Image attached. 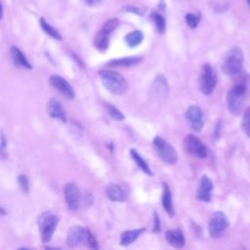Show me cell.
I'll return each instance as SVG.
<instances>
[{
	"label": "cell",
	"instance_id": "cell-24",
	"mask_svg": "<svg viewBox=\"0 0 250 250\" xmlns=\"http://www.w3.org/2000/svg\"><path fill=\"white\" fill-rule=\"evenodd\" d=\"M150 18L154 23V26L156 28V30L162 34L164 31H165V27H166V21H165V19L159 14V13H156V12H153L151 15H150Z\"/></svg>",
	"mask_w": 250,
	"mask_h": 250
},
{
	"label": "cell",
	"instance_id": "cell-31",
	"mask_svg": "<svg viewBox=\"0 0 250 250\" xmlns=\"http://www.w3.org/2000/svg\"><path fill=\"white\" fill-rule=\"evenodd\" d=\"M153 232H159L160 231V220L158 217V214L156 212L153 213V227H152Z\"/></svg>",
	"mask_w": 250,
	"mask_h": 250
},
{
	"label": "cell",
	"instance_id": "cell-34",
	"mask_svg": "<svg viewBox=\"0 0 250 250\" xmlns=\"http://www.w3.org/2000/svg\"><path fill=\"white\" fill-rule=\"evenodd\" d=\"M87 5H89V6H93V5H96V4H98L101 0H83Z\"/></svg>",
	"mask_w": 250,
	"mask_h": 250
},
{
	"label": "cell",
	"instance_id": "cell-6",
	"mask_svg": "<svg viewBox=\"0 0 250 250\" xmlns=\"http://www.w3.org/2000/svg\"><path fill=\"white\" fill-rule=\"evenodd\" d=\"M217 85V75L214 68L209 63H204L201 67L199 75V89L200 92L209 96L213 93Z\"/></svg>",
	"mask_w": 250,
	"mask_h": 250
},
{
	"label": "cell",
	"instance_id": "cell-22",
	"mask_svg": "<svg viewBox=\"0 0 250 250\" xmlns=\"http://www.w3.org/2000/svg\"><path fill=\"white\" fill-rule=\"evenodd\" d=\"M130 154H131V157L132 159L135 161V163L138 165V167L143 171L145 172L146 174L149 175V176H152V171L150 170V168L148 167V164L146 162V160L142 157V155L134 148H131L130 149Z\"/></svg>",
	"mask_w": 250,
	"mask_h": 250
},
{
	"label": "cell",
	"instance_id": "cell-27",
	"mask_svg": "<svg viewBox=\"0 0 250 250\" xmlns=\"http://www.w3.org/2000/svg\"><path fill=\"white\" fill-rule=\"evenodd\" d=\"M241 127L245 135L250 137V106H248L243 111V116L241 120Z\"/></svg>",
	"mask_w": 250,
	"mask_h": 250
},
{
	"label": "cell",
	"instance_id": "cell-23",
	"mask_svg": "<svg viewBox=\"0 0 250 250\" xmlns=\"http://www.w3.org/2000/svg\"><path fill=\"white\" fill-rule=\"evenodd\" d=\"M143 40H144V34L140 30L131 31L125 36V42L131 48L138 46L143 42Z\"/></svg>",
	"mask_w": 250,
	"mask_h": 250
},
{
	"label": "cell",
	"instance_id": "cell-7",
	"mask_svg": "<svg viewBox=\"0 0 250 250\" xmlns=\"http://www.w3.org/2000/svg\"><path fill=\"white\" fill-rule=\"evenodd\" d=\"M59 217L52 213H44L40 216L38 220L39 225V230L41 234V239L44 243L49 242L54 234V231L56 230V228L59 224Z\"/></svg>",
	"mask_w": 250,
	"mask_h": 250
},
{
	"label": "cell",
	"instance_id": "cell-1",
	"mask_svg": "<svg viewBox=\"0 0 250 250\" xmlns=\"http://www.w3.org/2000/svg\"><path fill=\"white\" fill-rule=\"evenodd\" d=\"M99 75L104 88L113 95H123L127 92L128 83L120 73L113 70L101 69Z\"/></svg>",
	"mask_w": 250,
	"mask_h": 250
},
{
	"label": "cell",
	"instance_id": "cell-3",
	"mask_svg": "<svg viewBox=\"0 0 250 250\" xmlns=\"http://www.w3.org/2000/svg\"><path fill=\"white\" fill-rule=\"evenodd\" d=\"M244 57L239 47H233L225 56L222 62V71L229 76L237 75L243 66Z\"/></svg>",
	"mask_w": 250,
	"mask_h": 250
},
{
	"label": "cell",
	"instance_id": "cell-15",
	"mask_svg": "<svg viewBox=\"0 0 250 250\" xmlns=\"http://www.w3.org/2000/svg\"><path fill=\"white\" fill-rule=\"evenodd\" d=\"M47 112L52 118L58 119L62 122H66V114L63 110V107L57 99L52 98L49 100L47 104Z\"/></svg>",
	"mask_w": 250,
	"mask_h": 250
},
{
	"label": "cell",
	"instance_id": "cell-16",
	"mask_svg": "<svg viewBox=\"0 0 250 250\" xmlns=\"http://www.w3.org/2000/svg\"><path fill=\"white\" fill-rule=\"evenodd\" d=\"M162 206L165 209L166 213L169 215V217L173 218L175 216V209L173 205V199H172V193L170 190V188L167 183H162Z\"/></svg>",
	"mask_w": 250,
	"mask_h": 250
},
{
	"label": "cell",
	"instance_id": "cell-12",
	"mask_svg": "<svg viewBox=\"0 0 250 250\" xmlns=\"http://www.w3.org/2000/svg\"><path fill=\"white\" fill-rule=\"evenodd\" d=\"M89 229L83 226H73L67 231L66 243L70 247H76L86 242L87 236L89 234Z\"/></svg>",
	"mask_w": 250,
	"mask_h": 250
},
{
	"label": "cell",
	"instance_id": "cell-4",
	"mask_svg": "<svg viewBox=\"0 0 250 250\" xmlns=\"http://www.w3.org/2000/svg\"><path fill=\"white\" fill-rule=\"evenodd\" d=\"M119 21L117 19L107 20L99 32L94 37V46L101 52H104L108 47L109 36L113 32V30L118 26Z\"/></svg>",
	"mask_w": 250,
	"mask_h": 250
},
{
	"label": "cell",
	"instance_id": "cell-32",
	"mask_svg": "<svg viewBox=\"0 0 250 250\" xmlns=\"http://www.w3.org/2000/svg\"><path fill=\"white\" fill-rule=\"evenodd\" d=\"M220 134H221V121H218V123L216 124L215 130H214V137L216 140H218L220 138Z\"/></svg>",
	"mask_w": 250,
	"mask_h": 250
},
{
	"label": "cell",
	"instance_id": "cell-11",
	"mask_svg": "<svg viewBox=\"0 0 250 250\" xmlns=\"http://www.w3.org/2000/svg\"><path fill=\"white\" fill-rule=\"evenodd\" d=\"M186 119L188 122L190 128L195 132H200L204 126L202 110L198 105L191 104L188 107L185 113Z\"/></svg>",
	"mask_w": 250,
	"mask_h": 250
},
{
	"label": "cell",
	"instance_id": "cell-13",
	"mask_svg": "<svg viewBox=\"0 0 250 250\" xmlns=\"http://www.w3.org/2000/svg\"><path fill=\"white\" fill-rule=\"evenodd\" d=\"M50 84L57 89L61 94H62L66 99L73 100L75 97V91L72 88V86L62 76L54 74L51 75L49 78Z\"/></svg>",
	"mask_w": 250,
	"mask_h": 250
},
{
	"label": "cell",
	"instance_id": "cell-20",
	"mask_svg": "<svg viewBox=\"0 0 250 250\" xmlns=\"http://www.w3.org/2000/svg\"><path fill=\"white\" fill-rule=\"evenodd\" d=\"M145 229H146L145 228H142V229H135L123 231L120 235V245L128 246L132 244L145 231Z\"/></svg>",
	"mask_w": 250,
	"mask_h": 250
},
{
	"label": "cell",
	"instance_id": "cell-25",
	"mask_svg": "<svg viewBox=\"0 0 250 250\" xmlns=\"http://www.w3.org/2000/svg\"><path fill=\"white\" fill-rule=\"evenodd\" d=\"M40 25H41L42 29H43L48 35H50L52 38L57 39V40H62V36H61V34L59 33V31H58L55 27H53L52 25H50L43 18L40 19Z\"/></svg>",
	"mask_w": 250,
	"mask_h": 250
},
{
	"label": "cell",
	"instance_id": "cell-21",
	"mask_svg": "<svg viewBox=\"0 0 250 250\" xmlns=\"http://www.w3.org/2000/svg\"><path fill=\"white\" fill-rule=\"evenodd\" d=\"M142 62V58L140 57H127V58H121V59H115L112 60L110 62H108V63H106L107 66H132L135 64H138L139 62Z\"/></svg>",
	"mask_w": 250,
	"mask_h": 250
},
{
	"label": "cell",
	"instance_id": "cell-18",
	"mask_svg": "<svg viewBox=\"0 0 250 250\" xmlns=\"http://www.w3.org/2000/svg\"><path fill=\"white\" fill-rule=\"evenodd\" d=\"M10 54L15 65L21 68H25V69H32L31 63L28 62V60L25 58V56L22 54V52L19 48L12 46L10 49Z\"/></svg>",
	"mask_w": 250,
	"mask_h": 250
},
{
	"label": "cell",
	"instance_id": "cell-26",
	"mask_svg": "<svg viewBox=\"0 0 250 250\" xmlns=\"http://www.w3.org/2000/svg\"><path fill=\"white\" fill-rule=\"evenodd\" d=\"M104 106H105V109H106L107 113L109 114V116L112 119L121 121V120H123L125 118L124 114L117 107H115L113 104H104Z\"/></svg>",
	"mask_w": 250,
	"mask_h": 250
},
{
	"label": "cell",
	"instance_id": "cell-19",
	"mask_svg": "<svg viewBox=\"0 0 250 250\" xmlns=\"http://www.w3.org/2000/svg\"><path fill=\"white\" fill-rule=\"evenodd\" d=\"M105 194L107 198L113 202H123L126 199L124 190L116 184L107 185L105 188Z\"/></svg>",
	"mask_w": 250,
	"mask_h": 250
},
{
	"label": "cell",
	"instance_id": "cell-9",
	"mask_svg": "<svg viewBox=\"0 0 250 250\" xmlns=\"http://www.w3.org/2000/svg\"><path fill=\"white\" fill-rule=\"evenodd\" d=\"M185 150L192 156L205 158L207 156V148L203 143L193 134H188L184 139Z\"/></svg>",
	"mask_w": 250,
	"mask_h": 250
},
{
	"label": "cell",
	"instance_id": "cell-33",
	"mask_svg": "<svg viewBox=\"0 0 250 250\" xmlns=\"http://www.w3.org/2000/svg\"><path fill=\"white\" fill-rule=\"evenodd\" d=\"M6 144H7L6 137H5V136H4V134L2 133V134H1V149H2V151L5 149V147H6Z\"/></svg>",
	"mask_w": 250,
	"mask_h": 250
},
{
	"label": "cell",
	"instance_id": "cell-29",
	"mask_svg": "<svg viewBox=\"0 0 250 250\" xmlns=\"http://www.w3.org/2000/svg\"><path fill=\"white\" fill-rule=\"evenodd\" d=\"M18 184H19V187L21 188V189L24 193H28V191H29V182H28V179L25 175H20L19 176Z\"/></svg>",
	"mask_w": 250,
	"mask_h": 250
},
{
	"label": "cell",
	"instance_id": "cell-8",
	"mask_svg": "<svg viewBox=\"0 0 250 250\" xmlns=\"http://www.w3.org/2000/svg\"><path fill=\"white\" fill-rule=\"evenodd\" d=\"M229 223L226 214L222 211L214 212L208 220V231L212 238H220L228 229Z\"/></svg>",
	"mask_w": 250,
	"mask_h": 250
},
{
	"label": "cell",
	"instance_id": "cell-17",
	"mask_svg": "<svg viewBox=\"0 0 250 250\" xmlns=\"http://www.w3.org/2000/svg\"><path fill=\"white\" fill-rule=\"evenodd\" d=\"M166 240L170 245L175 248H182L185 245L186 239L183 231L179 229H168L165 232Z\"/></svg>",
	"mask_w": 250,
	"mask_h": 250
},
{
	"label": "cell",
	"instance_id": "cell-10",
	"mask_svg": "<svg viewBox=\"0 0 250 250\" xmlns=\"http://www.w3.org/2000/svg\"><path fill=\"white\" fill-rule=\"evenodd\" d=\"M63 194L69 210L77 211L81 203V195L78 186L74 183H67L63 188Z\"/></svg>",
	"mask_w": 250,
	"mask_h": 250
},
{
	"label": "cell",
	"instance_id": "cell-5",
	"mask_svg": "<svg viewBox=\"0 0 250 250\" xmlns=\"http://www.w3.org/2000/svg\"><path fill=\"white\" fill-rule=\"evenodd\" d=\"M152 146L159 158L167 164H175L178 160L176 149L161 137H155L152 141Z\"/></svg>",
	"mask_w": 250,
	"mask_h": 250
},
{
	"label": "cell",
	"instance_id": "cell-14",
	"mask_svg": "<svg viewBox=\"0 0 250 250\" xmlns=\"http://www.w3.org/2000/svg\"><path fill=\"white\" fill-rule=\"evenodd\" d=\"M214 188L211 179L207 175H202L196 191V198L203 202H209L212 196V190Z\"/></svg>",
	"mask_w": 250,
	"mask_h": 250
},
{
	"label": "cell",
	"instance_id": "cell-35",
	"mask_svg": "<svg viewBox=\"0 0 250 250\" xmlns=\"http://www.w3.org/2000/svg\"><path fill=\"white\" fill-rule=\"evenodd\" d=\"M246 2H247V3H248V6H249V7H250V0H246Z\"/></svg>",
	"mask_w": 250,
	"mask_h": 250
},
{
	"label": "cell",
	"instance_id": "cell-28",
	"mask_svg": "<svg viewBox=\"0 0 250 250\" xmlns=\"http://www.w3.org/2000/svg\"><path fill=\"white\" fill-rule=\"evenodd\" d=\"M186 19V22L187 24L190 27V28H195L200 21V16L198 14H192V13H188L185 17Z\"/></svg>",
	"mask_w": 250,
	"mask_h": 250
},
{
	"label": "cell",
	"instance_id": "cell-2",
	"mask_svg": "<svg viewBox=\"0 0 250 250\" xmlns=\"http://www.w3.org/2000/svg\"><path fill=\"white\" fill-rule=\"evenodd\" d=\"M246 92L247 84L245 82H238L228 91L227 106L231 114L239 115L243 111Z\"/></svg>",
	"mask_w": 250,
	"mask_h": 250
},
{
	"label": "cell",
	"instance_id": "cell-30",
	"mask_svg": "<svg viewBox=\"0 0 250 250\" xmlns=\"http://www.w3.org/2000/svg\"><path fill=\"white\" fill-rule=\"evenodd\" d=\"M85 244H87V246H88L89 248H93V249H98V247H99V246H98L97 239H96L95 235H94L91 231H89V234H88V236H87V239H86Z\"/></svg>",
	"mask_w": 250,
	"mask_h": 250
}]
</instances>
